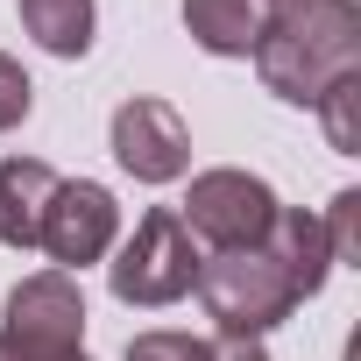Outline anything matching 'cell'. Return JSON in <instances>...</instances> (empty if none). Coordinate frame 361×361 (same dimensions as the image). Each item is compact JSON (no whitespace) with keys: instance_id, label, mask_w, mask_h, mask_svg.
<instances>
[{"instance_id":"6da1fadb","label":"cell","mask_w":361,"mask_h":361,"mask_svg":"<svg viewBox=\"0 0 361 361\" xmlns=\"http://www.w3.org/2000/svg\"><path fill=\"white\" fill-rule=\"evenodd\" d=\"M248 57L276 99L319 106L340 78L361 71V8L354 0H298V8L262 22Z\"/></svg>"},{"instance_id":"7a4b0ae2","label":"cell","mask_w":361,"mask_h":361,"mask_svg":"<svg viewBox=\"0 0 361 361\" xmlns=\"http://www.w3.org/2000/svg\"><path fill=\"white\" fill-rule=\"evenodd\" d=\"M206 298V319L227 333V340H262L269 326H283L298 312V290L283 276V262L269 248H220L199 262V283Z\"/></svg>"},{"instance_id":"3957f363","label":"cell","mask_w":361,"mask_h":361,"mask_svg":"<svg viewBox=\"0 0 361 361\" xmlns=\"http://www.w3.org/2000/svg\"><path fill=\"white\" fill-rule=\"evenodd\" d=\"M199 241H192V227L177 220L170 206H149L142 220H135V234L114 248V262H106V283H114V298L121 305H177L192 283H199Z\"/></svg>"},{"instance_id":"277c9868","label":"cell","mask_w":361,"mask_h":361,"mask_svg":"<svg viewBox=\"0 0 361 361\" xmlns=\"http://www.w3.org/2000/svg\"><path fill=\"white\" fill-rule=\"evenodd\" d=\"M276 192L262 185L255 170H234V163H220V170H199L192 177V192H185V220L192 227V241H213V248H262L269 241V227H276Z\"/></svg>"},{"instance_id":"5b68a950","label":"cell","mask_w":361,"mask_h":361,"mask_svg":"<svg viewBox=\"0 0 361 361\" xmlns=\"http://www.w3.org/2000/svg\"><path fill=\"white\" fill-rule=\"evenodd\" d=\"M0 347H8V354H85V298H78V276H64V269L22 276L8 290Z\"/></svg>"},{"instance_id":"8992f818","label":"cell","mask_w":361,"mask_h":361,"mask_svg":"<svg viewBox=\"0 0 361 361\" xmlns=\"http://www.w3.org/2000/svg\"><path fill=\"white\" fill-rule=\"evenodd\" d=\"M114 241H121V206H114V192L92 185V177H57V192H50V206H43V241H36V248L71 276V269H85V262H106Z\"/></svg>"},{"instance_id":"52a82bcc","label":"cell","mask_w":361,"mask_h":361,"mask_svg":"<svg viewBox=\"0 0 361 361\" xmlns=\"http://www.w3.org/2000/svg\"><path fill=\"white\" fill-rule=\"evenodd\" d=\"M114 163L135 185H170V177L192 170V128L177 106L163 99H128L114 114Z\"/></svg>"},{"instance_id":"ba28073f","label":"cell","mask_w":361,"mask_h":361,"mask_svg":"<svg viewBox=\"0 0 361 361\" xmlns=\"http://www.w3.org/2000/svg\"><path fill=\"white\" fill-rule=\"evenodd\" d=\"M57 192V170L36 156H8L0 163V241L8 248H36L43 241V206Z\"/></svg>"},{"instance_id":"9c48e42d","label":"cell","mask_w":361,"mask_h":361,"mask_svg":"<svg viewBox=\"0 0 361 361\" xmlns=\"http://www.w3.org/2000/svg\"><path fill=\"white\" fill-rule=\"evenodd\" d=\"M262 248L283 262V276H290V290H298V298H319V290H326V276H333V248H326V227H319V213H298V206H283Z\"/></svg>"},{"instance_id":"30bf717a","label":"cell","mask_w":361,"mask_h":361,"mask_svg":"<svg viewBox=\"0 0 361 361\" xmlns=\"http://www.w3.org/2000/svg\"><path fill=\"white\" fill-rule=\"evenodd\" d=\"M262 22H269L262 0H185V29L213 57H248L255 36H262Z\"/></svg>"},{"instance_id":"8fae6325","label":"cell","mask_w":361,"mask_h":361,"mask_svg":"<svg viewBox=\"0 0 361 361\" xmlns=\"http://www.w3.org/2000/svg\"><path fill=\"white\" fill-rule=\"evenodd\" d=\"M92 0H22V29L50 50V57H85L92 50Z\"/></svg>"},{"instance_id":"7c38bea8","label":"cell","mask_w":361,"mask_h":361,"mask_svg":"<svg viewBox=\"0 0 361 361\" xmlns=\"http://www.w3.org/2000/svg\"><path fill=\"white\" fill-rule=\"evenodd\" d=\"M354 106H361V71L340 78V85L319 99V121H326V135H333L340 156H361V121H354Z\"/></svg>"},{"instance_id":"4fadbf2b","label":"cell","mask_w":361,"mask_h":361,"mask_svg":"<svg viewBox=\"0 0 361 361\" xmlns=\"http://www.w3.org/2000/svg\"><path fill=\"white\" fill-rule=\"evenodd\" d=\"M128 361H220V347L199 333H135Z\"/></svg>"},{"instance_id":"5bb4252c","label":"cell","mask_w":361,"mask_h":361,"mask_svg":"<svg viewBox=\"0 0 361 361\" xmlns=\"http://www.w3.org/2000/svg\"><path fill=\"white\" fill-rule=\"evenodd\" d=\"M354 220H361V192H340V199H333V213L319 220V227H326V248H333V269L361 255V234H354Z\"/></svg>"},{"instance_id":"9a60e30c","label":"cell","mask_w":361,"mask_h":361,"mask_svg":"<svg viewBox=\"0 0 361 361\" xmlns=\"http://www.w3.org/2000/svg\"><path fill=\"white\" fill-rule=\"evenodd\" d=\"M29 106H36L29 71H22L8 50H0V135H8V128H22V121H29Z\"/></svg>"},{"instance_id":"2e32d148","label":"cell","mask_w":361,"mask_h":361,"mask_svg":"<svg viewBox=\"0 0 361 361\" xmlns=\"http://www.w3.org/2000/svg\"><path fill=\"white\" fill-rule=\"evenodd\" d=\"M227 361H269V354H262V340H234V354H227Z\"/></svg>"},{"instance_id":"e0dca14e","label":"cell","mask_w":361,"mask_h":361,"mask_svg":"<svg viewBox=\"0 0 361 361\" xmlns=\"http://www.w3.org/2000/svg\"><path fill=\"white\" fill-rule=\"evenodd\" d=\"M0 361H85V354H8L0 347Z\"/></svg>"},{"instance_id":"ac0fdd59","label":"cell","mask_w":361,"mask_h":361,"mask_svg":"<svg viewBox=\"0 0 361 361\" xmlns=\"http://www.w3.org/2000/svg\"><path fill=\"white\" fill-rule=\"evenodd\" d=\"M262 8H269V15H283V8H298V0H262Z\"/></svg>"}]
</instances>
